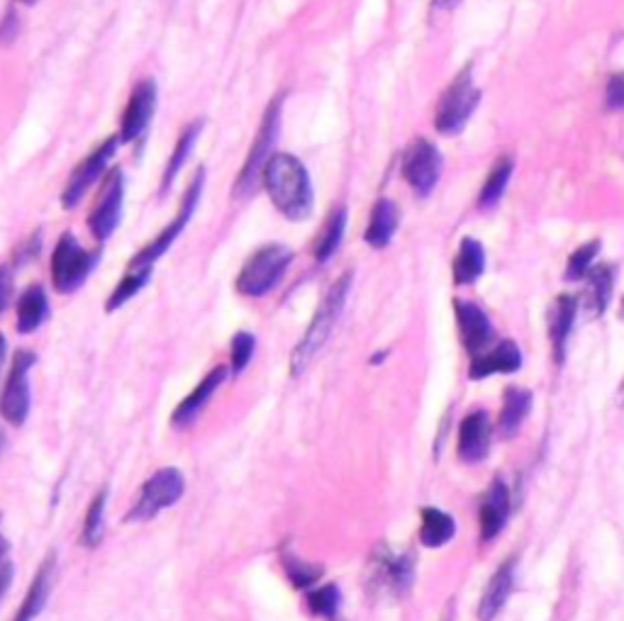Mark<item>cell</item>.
Masks as SVG:
<instances>
[{"instance_id":"6da1fadb","label":"cell","mask_w":624,"mask_h":621,"mask_svg":"<svg viewBox=\"0 0 624 621\" xmlns=\"http://www.w3.org/2000/svg\"><path fill=\"white\" fill-rule=\"evenodd\" d=\"M264 189L284 217L300 222L313 215V183L308 169L293 154H274L264 169Z\"/></svg>"},{"instance_id":"7a4b0ae2","label":"cell","mask_w":624,"mask_h":621,"mask_svg":"<svg viewBox=\"0 0 624 621\" xmlns=\"http://www.w3.org/2000/svg\"><path fill=\"white\" fill-rule=\"evenodd\" d=\"M351 280H355V276L345 274L341 278H337L332 286H329L325 300L320 302V308H317L315 318L308 324V330H305L300 342L296 344V349H293V354H290L293 376H300V373L308 371L315 356L320 354L322 346L327 344V339L332 336L335 324L339 322L341 312H345V304L351 292Z\"/></svg>"},{"instance_id":"3957f363","label":"cell","mask_w":624,"mask_h":621,"mask_svg":"<svg viewBox=\"0 0 624 621\" xmlns=\"http://www.w3.org/2000/svg\"><path fill=\"white\" fill-rule=\"evenodd\" d=\"M281 108H284V98L276 96L264 113V120L258 125L254 144L250 149V157H246L237 181H234V197H250L258 189V183H262L264 169L271 159V149H274L281 130Z\"/></svg>"},{"instance_id":"277c9868","label":"cell","mask_w":624,"mask_h":621,"mask_svg":"<svg viewBox=\"0 0 624 621\" xmlns=\"http://www.w3.org/2000/svg\"><path fill=\"white\" fill-rule=\"evenodd\" d=\"M293 261V251L288 246L268 244L264 249L252 254V259L242 266L237 276V290L246 298H262L278 286L288 266Z\"/></svg>"},{"instance_id":"5b68a950","label":"cell","mask_w":624,"mask_h":621,"mask_svg":"<svg viewBox=\"0 0 624 621\" xmlns=\"http://www.w3.org/2000/svg\"><path fill=\"white\" fill-rule=\"evenodd\" d=\"M478 103L480 90L474 84V76H470V66H466L464 72L452 81L450 88L442 93L437 103V113H434V127H437V132L446 137L462 135L470 115L476 113Z\"/></svg>"},{"instance_id":"8992f818","label":"cell","mask_w":624,"mask_h":621,"mask_svg":"<svg viewBox=\"0 0 624 621\" xmlns=\"http://www.w3.org/2000/svg\"><path fill=\"white\" fill-rule=\"evenodd\" d=\"M101 261V251H86L72 232L59 237L52 254V283L59 292H74L86 283Z\"/></svg>"},{"instance_id":"52a82bcc","label":"cell","mask_w":624,"mask_h":621,"mask_svg":"<svg viewBox=\"0 0 624 621\" xmlns=\"http://www.w3.org/2000/svg\"><path fill=\"white\" fill-rule=\"evenodd\" d=\"M203 189H205V169H198L191 185H188V191L183 195L179 213H176L171 225L163 227L155 237V242H151L149 246H145L142 251H137V256H133V261H129V266H133V268H149V271H151V268H155V264L161 259L163 254L171 249L173 242L179 239L181 232L188 227V222H191L195 207L200 203V195H203Z\"/></svg>"},{"instance_id":"ba28073f","label":"cell","mask_w":624,"mask_h":621,"mask_svg":"<svg viewBox=\"0 0 624 621\" xmlns=\"http://www.w3.org/2000/svg\"><path fill=\"white\" fill-rule=\"evenodd\" d=\"M186 492V478L179 468H161L151 475L147 483L139 490L133 510L127 514V522H149L155 520L159 512L169 510L183 497Z\"/></svg>"},{"instance_id":"9c48e42d","label":"cell","mask_w":624,"mask_h":621,"mask_svg":"<svg viewBox=\"0 0 624 621\" xmlns=\"http://www.w3.org/2000/svg\"><path fill=\"white\" fill-rule=\"evenodd\" d=\"M34 361H38V356L32 351H15L6 388L0 393V415L13 427L25 425L30 415V368L34 366Z\"/></svg>"},{"instance_id":"30bf717a","label":"cell","mask_w":624,"mask_h":621,"mask_svg":"<svg viewBox=\"0 0 624 621\" xmlns=\"http://www.w3.org/2000/svg\"><path fill=\"white\" fill-rule=\"evenodd\" d=\"M117 144H120V137L105 139V142H101L96 149H93L91 154L74 169V173L68 175V183L62 193L64 210H74L81 201H84L86 193L98 183L105 169H108V163L117 151Z\"/></svg>"},{"instance_id":"8fae6325","label":"cell","mask_w":624,"mask_h":621,"mask_svg":"<svg viewBox=\"0 0 624 621\" xmlns=\"http://www.w3.org/2000/svg\"><path fill=\"white\" fill-rule=\"evenodd\" d=\"M123 205H125V175L120 169H113L108 175H105L96 207H93V213L88 217V227L98 242L113 237L123 220Z\"/></svg>"},{"instance_id":"7c38bea8","label":"cell","mask_w":624,"mask_h":621,"mask_svg":"<svg viewBox=\"0 0 624 621\" xmlns=\"http://www.w3.org/2000/svg\"><path fill=\"white\" fill-rule=\"evenodd\" d=\"M403 175L412 191L420 197H425L434 191L442 175V154L430 139L420 137L410 144L403 157Z\"/></svg>"},{"instance_id":"4fadbf2b","label":"cell","mask_w":624,"mask_h":621,"mask_svg":"<svg viewBox=\"0 0 624 621\" xmlns=\"http://www.w3.org/2000/svg\"><path fill=\"white\" fill-rule=\"evenodd\" d=\"M157 84L151 78H142L129 93V100L123 110L120 120V142H137L147 132V127L157 110Z\"/></svg>"},{"instance_id":"5bb4252c","label":"cell","mask_w":624,"mask_h":621,"mask_svg":"<svg viewBox=\"0 0 624 621\" xmlns=\"http://www.w3.org/2000/svg\"><path fill=\"white\" fill-rule=\"evenodd\" d=\"M454 312H456L458 334H462V342L468 354L470 356L483 354L493 339V324L488 320V314L470 300H454Z\"/></svg>"},{"instance_id":"9a60e30c","label":"cell","mask_w":624,"mask_h":621,"mask_svg":"<svg viewBox=\"0 0 624 621\" xmlns=\"http://www.w3.org/2000/svg\"><path fill=\"white\" fill-rule=\"evenodd\" d=\"M575 314H579V298L567 296V292L551 302L549 314H547L553 361H557L559 366L563 363V358H567V344H569V336L573 330Z\"/></svg>"},{"instance_id":"2e32d148","label":"cell","mask_w":624,"mask_h":621,"mask_svg":"<svg viewBox=\"0 0 624 621\" xmlns=\"http://www.w3.org/2000/svg\"><path fill=\"white\" fill-rule=\"evenodd\" d=\"M228 366H215L213 371L208 373V376L195 385V390L186 397V400L173 409V417H171V425L176 429H186L188 425H193L195 417L203 413L205 405L210 403V397L215 395V390L220 388L222 383L228 381Z\"/></svg>"},{"instance_id":"e0dca14e","label":"cell","mask_w":624,"mask_h":621,"mask_svg":"<svg viewBox=\"0 0 624 621\" xmlns=\"http://www.w3.org/2000/svg\"><path fill=\"white\" fill-rule=\"evenodd\" d=\"M508 514H510V490L498 478V480H493V485L488 488L486 497H483V505H480L483 542H490V538H496L503 532Z\"/></svg>"},{"instance_id":"ac0fdd59","label":"cell","mask_w":624,"mask_h":621,"mask_svg":"<svg viewBox=\"0 0 624 621\" xmlns=\"http://www.w3.org/2000/svg\"><path fill=\"white\" fill-rule=\"evenodd\" d=\"M522 366V351L515 342H500L496 349L483 351L470 363V378L480 381L496 373H515Z\"/></svg>"},{"instance_id":"d6986e66","label":"cell","mask_w":624,"mask_h":621,"mask_svg":"<svg viewBox=\"0 0 624 621\" xmlns=\"http://www.w3.org/2000/svg\"><path fill=\"white\" fill-rule=\"evenodd\" d=\"M490 421L486 413H470L458 429V456L468 463H478L488 456Z\"/></svg>"},{"instance_id":"ffe728a7","label":"cell","mask_w":624,"mask_h":621,"mask_svg":"<svg viewBox=\"0 0 624 621\" xmlns=\"http://www.w3.org/2000/svg\"><path fill=\"white\" fill-rule=\"evenodd\" d=\"M54 566H56V554L52 550V554H46V558L42 560L38 576H34L30 590L25 595V600H22L13 621H34L42 614V609L52 595Z\"/></svg>"},{"instance_id":"44dd1931","label":"cell","mask_w":624,"mask_h":621,"mask_svg":"<svg viewBox=\"0 0 624 621\" xmlns=\"http://www.w3.org/2000/svg\"><path fill=\"white\" fill-rule=\"evenodd\" d=\"M512 585H515V560L510 558L496 570V576L490 578L486 592H483L480 597V604H478L480 621H493L500 614V609L510 600Z\"/></svg>"},{"instance_id":"7402d4cb","label":"cell","mask_w":624,"mask_h":621,"mask_svg":"<svg viewBox=\"0 0 624 621\" xmlns=\"http://www.w3.org/2000/svg\"><path fill=\"white\" fill-rule=\"evenodd\" d=\"M398 225H400L398 205L393 201H388V197H381V201L376 203L371 210V220H369V227H367V234H363V239H367V244L373 246V249H385V246L393 242V234Z\"/></svg>"},{"instance_id":"603a6c76","label":"cell","mask_w":624,"mask_h":621,"mask_svg":"<svg viewBox=\"0 0 624 621\" xmlns=\"http://www.w3.org/2000/svg\"><path fill=\"white\" fill-rule=\"evenodd\" d=\"M585 312L591 318H600L607 310L610 298H612V288H615V268L612 266H593L591 271L585 276Z\"/></svg>"},{"instance_id":"cb8c5ba5","label":"cell","mask_w":624,"mask_h":621,"mask_svg":"<svg viewBox=\"0 0 624 621\" xmlns=\"http://www.w3.org/2000/svg\"><path fill=\"white\" fill-rule=\"evenodd\" d=\"M50 318V300L42 286H30L18 300V332L32 334Z\"/></svg>"},{"instance_id":"d4e9b609","label":"cell","mask_w":624,"mask_h":621,"mask_svg":"<svg viewBox=\"0 0 624 621\" xmlns=\"http://www.w3.org/2000/svg\"><path fill=\"white\" fill-rule=\"evenodd\" d=\"M486 271V249L478 239L466 237L458 246L454 259V283L456 286H474L476 280Z\"/></svg>"},{"instance_id":"484cf974","label":"cell","mask_w":624,"mask_h":621,"mask_svg":"<svg viewBox=\"0 0 624 621\" xmlns=\"http://www.w3.org/2000/svg\"><path fill=\"white\" fill-rule=\"evenodd\" d=\"M345 229H347V207H335L332 213H329L325 227L320 229V237L315 242L317 261L325 264L332 259L341 246V239H345Z\"/></svg>"},{"instance_id":"4316f807","label":"cell","mask_w":624,"mask_h":621,"mask_svg":"<svg viewBox=\"0 0 624 621\" xmlns=\"http://www.w3.org/2000/svg\"><path fill=\"white\" fill-rule=\"evenodd\" d=\"M203 127H205V120H193L191 125L186 127V130L179 135V142H176L173 147V154L169 159V167L167 171H163V179H161V191H169L171 189V183L176 181V175L181 173V169L186 167V159L191 157V151L198 142V137L200 132H203Z\"/></svg>"},{"instance_id":"83f0119b","label":"cell","mask_w":624,"mask_h":621,"mask_svg":"<svg viewBox=\"0 0 624 621\" xmlns=\"http://www.w3.org/2000/svg\"><path fill=\"white\" fill-rule=\"evenodd\" d=\"M454 520L450 514L437 507L422 510V526H420V542L430 548H440L454 538Z\"/></svg>"},{"instance_id":"f1b7e54d","label":"cell","mask_w":624,"mask_h":621,"mask_svg":"<svg viewBox=\"0 0 624 621\" xmlns=\"http://www.w3.org/2000/svg\"><path fill=\"white\" fill-rule=\"evenodd\" d=\"M512 169H515V161L508 154L500 157L496 163H493L488 179H486V183H483L480 195H478V207L480 210H490V207H496L500 203V197L510 183Z\"/></svg>"},{"instance_id":"f546056e","label":"cell","mask_w":624,"mask_h":621,"mask_svg":"<svg viewBox=\"0 0 624 621\" xmlns=\"http://www.w3.org/2000/svg\"><path fill=\"white\" fill-rule=\"evenodd\" d=\"M529 405H532V395L529 390L522 388H510L505 393V403H503V413H500V431L505 437H510L517 429H520L522 419L529 413Z\"/></svg>"},{"instance_id":"4dcf8cb0","label":"cell","mask_w":624,"mask_h":621,"mask_svg":"<svg viewBox=\"0 0 624 621\" xmlns=\"http://www.w3.org/2000/svg\"><path fill=\"white\" fill-rule=\"evenodd\" d=\"M149 278H151V271L149 268H133V266H127V271L123 276L120 283H117V288L113 290V296L108 298V302H105V312H115V310H120L123 304H127L129 300H133L139 290H142L147 283H149Z\"/></svg>"},{"instance_id":"1f68e13d","label":"cell","mask_w":624,"mask_h":621,"mask_svg":"<svg viewBox=\"0 0 624 621\" xmlns=\"http://www.w3.org/2000/svg\"><path fill=\"white\" fill-rule=\"evenodd\" d=\"M379 576L395 592H403L410 588L412 582V556H391L383 554L379 564Z\"/></svg>"},{"instance_id":"d6a6232c","label":"cell","mask_w":624,"mask_h":621,"mask_svg":"<svg viewBox=\"0 0 624 621\" xmlns=\"http://www.w3.org/2000/svg\"><path fill=\"white\" fill-rule=\"evenodd\" d=\"M105 505H108V490H101L96 497H93L91 507L86 512V522H84V544L96 548L103 536H105Z\"/></svg>"},{"instance_id":"836d02e7","label":"cell","mask_w":624,"mask_h":621,"mask_svg":"<svg viewBox=\"0 0 624 621\" xmlns=\"http://www.w3.org/2000/svg\"><path fill=\"white\" fill-rule=\"evenodd\" d=\"M284 568H286L288 580L296 585L298 590H308V588H313L317 580L322 578V566L305 564V560L290 556V554L284 556Z\"/></svg>"},{"instance_id":"e575fe53","label":"cell","mask_w":624,"mask_h":621,"mask_svg":"<svg viewBox=\"0 0 624 621\" xmlns=\"http://www.w3.org/2000/svg\"><path fill=\"white\" fill-rule=\"evenodd\" d=\"M339 590L337 585H320V588H315L308 592V607L313 609V614L317 617H325V619H332L339 609Z\"/></svg>"},{"instance_id":"d590c367","label":"cell","mask_w":624,"mask_h":621,"mask_svg":"<svg viewBox=\"0 0 624 621\" xmlns=\"http://www.w3.org/2000/svg\"><path fill=\"white\" fill-rule=\"evenodd\" d=\"M597 254H600V242L597 239L579 246V249H575L571 254V259H569L567 278L569 280H583L588 276V271H591V268H593Z\"/></svg>"},{"instance_id":"8d00e7d4","label":"cell","mask_w":624,"mask_h":621,"mask_svg":"<svg viewBox=\"0 0 624 621\" xmlns=\"http://www.w3.org/2000/svg\"><path fill=\"white\" fill-rule=\"evenodd\" d=\"M254 349H256V339L250 332H240L234 334L232 339V373L234 376H240L244 373V368L250 366V361L254 356Z\"/></svg>"},{"instance_id":"74e56055","label":"cell","mask_w":624,"mask_h":621,"mask_svg":"<svg viewBox=\"0 0 624 621\" xmlns=\"http://www.w3.org/2000/svg\"><path fill=\"white\" fill-rule=\"evenodd\" d=\"M605 100L610 108L624 110V72L610 76L607 88H605Z\"/></svg>"},{"instance_id":"f35d334b","label":"cell","mask_w":624,"mask_h":621,"mask_svg":"<svg viewBox=\"0 0 624 621\" xmlns=\"http://www.w3.org/2000/svg\"><path fill=\"white\" fill-rule=\"evenodd\" d=\"M10 300H13V276L8 268H0V314L6 312Z\"/></svg>"},{"instance_id":"ab89813d","label":"cell","mask_w":624,"mask_h":621,"mask_svg":"<svg viewBox=\"0 0 624 621\" xmlns=\"http://www.w3.org/2000/svg\"><path fill=\"white\" fill-rule=\"evenodd\" d=\"M18 34V18H15V10H8V15L3 18V25H0V44H8L13 42Z\"/></svg>"},{"instance_id":"60d3db41","label":"cell","mask_w":624,"mask_h":621,"mask_svg":"<svg viewBox=\"0 0 624 621\" xmlns=\"http://www.w3.org/2000/svg\"><path fill=\"white\" fill-rule=\"evenodd\" d=\"M8 554H10V544L6 542L3 536H0V568H6L10 560H8Z\"/></svg>"},{"instance_id":"b9f144b4","label":"cell","mask_w":624,"mask_h":621,"mask_svg":"<svg viewBox=\"0 0 624 621\" xmlns=\"http://www.w3.org/2000/svg\"><path fill=\"white\" fill-rule=\"evenodd\" d=\"M434 8H440V10H454L462 0H432Z\"/></svg>"},{"instance_id":"7bdbcfd3","label":"cell","mask_w":624,"mask_h":621,"mask_svg":"<svg viewBox=\"0 0 624 621\" xmlns=\"http://www.w3.org/2000/svg\"><path fill=\"white\" fill-rule=\"evenodd\" d=\"M6 351H8L6 349V336L0 334V366H3V361H6Z\"/></svg>"},{"instance_id":"ee69618b","label":"cell","mask_w":624,"mask_h":621,"mask_svg":"<svg viewBox=\"0 0 624 621\" xmlns=\"http://www.w3.org/2000/svg\"><path fill=\"white\" fill-rule=\"evenodd\" d=\"M617 403L624 407V383H622V388H620V395H617Z\"/></svg>"},{"instance_id":"f6af8a7d","label":"cell","mask_w":624,"mask_h":621,"mask_svg":"<svg viewBox=\"0 0 624 621\" xmlns=\"http://www.w3.org/2000/svg\"><path fill=\"white\" fill-rule=\"evenodd\" d=\"M18 3H22V6H34V3H40V0H18Z\"/></svg>"},{"instance_id":"bcb514c9","label":"cell","mask_w":624,"mask_h":621,"mask_svg":"<svg viewBox=\"0 0 624 621\" xmlns=\"http://www.w3.org/2000/svg\"><path fill=\"white\" fill-rule=\"evenodd\" d=\"M620 318L624 320V298H622V308H620Z\"/></svg>"}]
</instances>
